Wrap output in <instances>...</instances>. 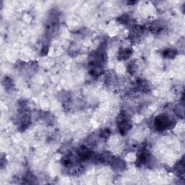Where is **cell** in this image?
<instances>
[{
	"label": "cell",
	"instance_id": "4",
	"mask_svg": "<svg viewBox=\"0 0 185 185\" xmlns=\"http://www.w3.org/2000/svg\"><path fill=\"white\" fill-rule=\"evenodd\" d=\"M177 54V52L174 49H167L163 52V55L164 57H168V58H173Z\"/></svg>",
	"mask_w": 185,
	"mask_h": 185
},
{
	"label": "cell",
	"instance_id": "1",
	"mask_svg": "<svg viewBox=\"0 0 185 185\" xmlns=\"http://www.w3.org/2000/svg\"><path fill=\"white\" fill-rule=\"evenodd\" d=\"M172 124V121L166 116L158 117L155 119V126L158 130H163L167 129Z\"/></svg>",
	"mask_w": 185,
	"mask_h": 185
},
{
	"label": "cell",
	"instance_id": "5",
	"mask_svg": "<svg viewBox=\"0 0 185 185\" xmlns=\"http://www.w3.org/2000/svg\"><path fill=\"white\" fill-rule=\"evenodd\" d=\"M132 54V52L129 49H124L121 53V57L122 59H127Z\"/></svg>",
	"mask_w": 185,
	"mask_h": 185
},
{
	"label": "cell",
	"instance_id": "2",
	"mask_svg": "<svg viewBox=\"0 0 185 185\" xmlns=\"http://www.w3.org/2000/svg\"><path fill=\"white\" fill-rule=\"evenodd\" d=\"M119 127V130L121 134H124L129 130V129L130 128L131 126L128 120H127V119H123L121 122H120Z\"/></svg>",
	"mask_w": 185,
	"mask_h": 185
},
{
	"label": "cell",
	"instance_id": "3",
	"mask_svg": "<svg viewBox=\"0 0 185 185\" xmlns=\"http://www.w3.org/2000/svg\"><path fill=\"white\" fill-rule=\"evenodd\" d=\"M90 155H91V153L90 152V150L86 148L82 147L81 148H80V150H78L79 157L83 160L88 159V158H90Z\"/></svg>",
	"mask_w": 185,
	"mask_h": 185
}]
</instances>
